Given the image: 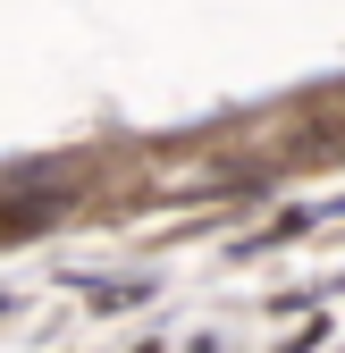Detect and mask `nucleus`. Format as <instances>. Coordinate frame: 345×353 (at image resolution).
I'll return each instance as SVG.
<instances>
[{
  "label": "nucleus",
  "mask_w": 345,
  "mask_h": 353,
  "mask_svg": "<svg viewBox=\"0 0 345 353\" xmlns=\"http://www.w3.org/2000/svg\"><path fill=\"white\" fill-rule=\"evenodd\" d=\"M320 345H328V320H312V328H295V336H278L270 353H320Z\"/></svg>",
  "instance_id": "3"
},
{
  "label": "nucleus",
  "mask_w": 345,
  "mask_h": 353,
  "mask_svg": "<svg viewBox=\"0 0 345 353\" xmlns=\"http://www.w3.org/2000/svg\"><path fill=\"white\" fill-rule=\"evenodd\" d=\"M68 210V194H34V202H0V236H26V228H51Z\"/></svg>",
  "instance_id": "1"
},
{
  "label": "nucleus",
  "mask_w": 345,
  "mask_h": 353,
  "mask_svg": "<svg viewBox=\"0 0 345 353\" xmlns=\"http://www.w3.org/2000/svg\"><path fill=\"white\" fill-rule=\"evenodd\" d=\"M144 294H152V278H101V286H84V303H93V320H101V312H135Z\"/></svg>",
  "instance_id": "2"
},
{
  "label": "nucleus",
  "mask_w": 345,
  "mask_h": 353,
  "mask_svg": "<svg viewBox=\"0 0 345 353\" xmlns=\"http://www.w3.org/2000/svg\"><path fill=\"white\" fill-rule=\"evenodd\" d=\"M9 312H26V294H0V320H9Z\"/></svg>",
  "instance_id": "4"
}]
</instances>
